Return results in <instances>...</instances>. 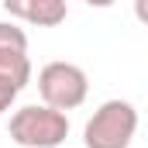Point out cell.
<instances>
[{
    "label": "cell",
    "instance_id": "cell-5",
    "mask_svg": "<svg viewBox=\"0 0 148 148\" xmlns=\"http://www.w3.org/2000/svg\"><path fill=\"white\" fill-rule=\"evenodd\" d=\"M0 76L3 79H14L21 90L31 83V59L28 52H14V48H3L0 52Z\"/></svg>",
    "mask_w": 148,
    "mask_h": 148
},
{
    "label": "cell",
    "instance_id": "cell-1",
    "mask_svg": "<svg viewBox=\"0 0 148 148\" xmlns=\"http://www.w3.org/2000/svg\"><path fill=\"white\" fill-rule=\"evenodd\" d=\"M69 138V117L48 103H28L10 117V141L21 148H62Z\"/></svg>",
    "mask_w": 148,
    "mask_h": 148
},
{
    "label": "cell",
    "instance_id": "cell-9",
    "mask_svg": "<svg viewBox=\"0 0 148 148\" xmlns=\"http://www.w3.org/2000/svg\"><path fill=\"white\" fill-rule=\"evenodd\" d=\"M86 3H90V7H97V10H107V7L117 3V0H86Z\"/></svg>",
    "mask_w": 148,
    "mask_h": 148
},
{
    "label": "cell",
    "instance_id": "cell-2",
    "mask_svg": "<svg viewBox=\"0 0 148 148\" xmlns=\"http://www.w3.org/2000/svg\"><path fill=\"white\" fill-rule=\"evenodd\" d=\"M138 134V110L127 100H103L83 127L86 148H127Z\"/></svg>",
    "mask_w": 148,
    "mask_h": 148
},
{
    "label": "cell",
    "instance_id": "cell-3",
    "mask_svg": "<svg viewBox=\"0 0 148 148\" xmlns=\"http://www.w3.org/2000/svg\"><path fill=\"white\" fill-rule=\"evenodd\" d=\"M38 93L55 110H76L90 97V79L76 62H48L38 73Z\"/></svg>",
    "mask_w": 148,
    "mask_h": 148
},
{
    "label": "cell",
    "instance_id": "cell-8",
    "mask_svg": "<svg viewBox=\"0 0 148 148\" xmlns=\"http://www.w3.org/2000/svg\"><path fill=\"white\" fill-rule=\"evenodd\" d=\"M134 17L148 28V0H134Z\"/></svg>",
    "mask_w": 148,
    "mask_h": 148
},
{
    "label": "cell",
    "instance_id": "cell-7",
    "mask_svg": "<svg viewBox=\"0 0 148 148\" xmlns=\"http://www.w3.org/2000/svg\"><path fill=\"white\" fill-rule=\"evenodd\" d=\"M17 93H21V86H17L14 79H3V76H0V114L10 110V103L17 100Z\"/></svg>",
    "mask_w": 148,
    "mask_h": 148
},
{
    "label": "cell",
    "instance_id": "cell-6",
    "mask_svg": "<svg viewBox=\"0 0 148 148\" xmlns=\"http://www.w3.org/2000/svg\"><path fill=\"white\" fill-rule=\"evenodd\" d=\"M14 48V52H28V35L24 28H17L14 21H0V52Z\"/></svg>",
    "mask_w": 148,
    "mask_h": 148
},
{
    "label": "cell",
    "instance_id": "cell-4",
    "mask_svg": "<svg viewBox=\"0 0 148 148\" xmlns=\"http://www.w3.org/2000/svg\"><path fill=\"white\" fill-rule=\"evenodd\" d=\"M3 10L24 24H38V28H59L69 17L66 0H3Z\"/></svg>",
    "mask_w": 148,
    "mask_h": 148
}]
</instances>
